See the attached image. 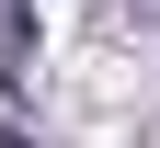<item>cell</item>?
<instances>
[{
	"mask_svg": "<svg viewBox=\"0 0 160 148\" xmlns=\"http://www.w3.org/2000/svg\"><path fill=\"white\" fill-rule=\"evenodd\" d=\"M0 91H34V12L0 0Z\"/></svg>",
	"mask_w": 160,
	"mask_h": 148,
	"instance_id": "1",
	"label": "cell"
},
{
	"mask_svg": "<svg viewBox=\"0 0 160 148\" xmlns=\"http://www.w3.org/2000/svg\"><path fill=\"white\" fill-rule=\"evenodd\" d=\"M0 148H34V137H23V125H0Z\"/></svg>",
	"mask_w": 160,
	"mask_h": 148,
	"instance_id": "2",
	"label": "cell"
}]
</instances>
